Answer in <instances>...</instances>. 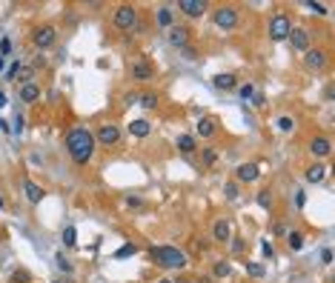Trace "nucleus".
Wrapping results in <instances>:
<instances>
[{"label":"nucleus","instance_id":"obj_1","mask_svg":"<svg viewBox=\"0 0 335 283\" xmlns=\"http://www.w3.org/2000/svg\"><path fill=\"white\" fill-rule=\"evenodd\" d=\"M66 149H69V158L78 163V166H86L89 160L95 158V135L89 129H83V126H75L69 135H66Z\"/></svg>","mask_w":335,"mask_h":283},{"label":"nucleus","instance_id":"obj_2","mask_svg":"<svg viewBox=\"0 0 335 283\" xmlns=\"http://www.w3.org/2000/svg\"><path fill=\"white\" fill-rule=\"evenodd\" d=\"M149 258L160 269H186V254L175 246H152L149 249Z\"/></svg>","mask_w":335,"mask_h":283},{"label":"nucleus","instance_id":"obj_3","mask_svg":"<svg viewBox=\"0 0 335 283\" xmlns=\"http://www.w3.org/2000/svg\"><path fill=\"white\" fill-rule=\"evenodd\" d=\"M112 20H115V26H117L121 32H129L132 26L138 23V9L129 6V3H124V6L115 9V17H112Z\"/></svg>","mask_w":335,"mask_h":283},{"label":"nucleus","instance_id":"obj_4","mask_svg":"<svg viewBox=\"0 0 335 283\" xmlns=\"http://www.w3.org/2000/svg\"><path fill=\"white\" fill-rule=\"evenodd\" d=\"M292 32V20L284 15V12H278L275 17L270 20V37L275 40V43H281V40H286Z\"/></svg>","mask_w":335,"mask_h":283},{"label":"nucleus","instance_id":"obj_5","mask_svg":"<svg viewBox=\"0 0 335 283\" xmlns=\"http://www.w3.org/2000/svg\"><path fill=\"white\" fill-rule=\"evenodd\" d=\"M212 20H215L218 29H235V26H238V9L235 6H218L215 15H212Z\"/></svg>","mask_w":335,"mask_h":283},{"label":"nucleus","instance_id":"obj_6","mask_svg":"<svg viewBox=\"0 0 335 283\" xmlns=\"http://www.w3.org/2000/svg\"><path fill=\"white\" fill-rule=\"evenodd\" d=\"M117 140H121V126H115V123H103V126H98L95 143H101V146H115Z\"/></svg>","mask_w":335,"mask_h":283},{"label":"nucleus","instance_id":"obj_7","mask_svg":"<svg viewBox=\"0 0 335 283\" xmlns=\"http://www.w3.org/2000/svg\"><path fill=\"white\" fill-rule=\"evenodd\" d=\"M32 40H35L37 49H49V46L58 40V29H55V26H40V29H35Z\"/></svg>","mask_w":335,"mask_h":283},{"label":"nucleus","instance_id":"obj_8","mask_svg":"<svg viewBox=\"0 0 335 283\" xmlns=\"http://www.w3.org/2000/svg\"><path fill=\"white\" fill-rule=\"evenodd\" d=\"M292 43V49L295 52H306L309 49V40H313V35H309V29H304V26H298V29H292L290 37H286Z\"/></svg>","mask_w":335,"mask_h":283},{"label":"nucleus","instance_id":"obj_9","mask_svg":"<svg viewBox=\"0 0 335 283\" xmlns=\"http://www.w3.org/2000/svg\"><path fill=\"white\" fill-rule=\"evenodd\" d=\"M235 177H238L241 183H255L258 177H261V166H258V163H241V166L235 169Z\"/></svg>","mask_w":335,"mask_h":283},{"label":"nucleus","instance_id":"obj_10","mask_svg":"<svg viewBox=\"0 0 335 283\" xmlns=\"http://www.w3.org/2000/svg\"><path fill=\"white\" fill-rule=\"evenodd\" d=\"M178 9H181L186 17H201L206 12V3H204V0H181Z\"/></svg>","mask_w":335,"mask_h":283},{"label":"nucleus","instance_id":"obj_11","mask_svg":"<svg viewBox=\"0 0 335 283\" xmlns=\"http://www.w3.org/2000/svg\"><path fill=\"white\" fill-rule=\"evenodd\" d=\"M169 43L178 46V49H186V43H189V29H186V26H169Z\"/></svg>","mask_w":335,"mask_h":283},{"label":"nucleus","instance_id":"obj_12","mask_svg":"<svg viewBox=\"0 0 335 283\" xmlns=\"http://www.w3.org/2000/svg\"><path fill=\"white\" fill-rule=\"evenodd\" d=\"M304 55H306L304 63L309 66V69H324V66H327V52L324 49H306Z\"/></svg>","mask_w":335,"mask_h":283},{"label":"nucleus","instance_id":"obj_13","mask_svg":"<svg viewBox=\"0 0 335 283\" xmlns=\"http://www.w3.org/2000/svg\"><path fill=\"white\" fill-rule=\"evenodd\" d=\"M212 238L218 240V243H226V240L232 238V226H229V220H215V226H212Z\"/></svg>","mask_w":335,"mask_h":283},{"label":"nucleus","instance_id":"obj_14","mask_svg":"<svg viewBox=\"0 0 335 283\" xmlns=\"http://www.w3.org/2000/svg\"><path fill=\"white\" fill-rule=\"evenodd\" d=\"M23 192H26V200H29V203H40L46 197L43 186H37L35 181H23Z\"/></svg>","mask_w":335,"mask_h":283},{"label":"nucleus","instance_id":"obj_15","mask_svg":"<svg viewBox=\"0 0 335 283\" xmlns=\"http://www.w3.org/2000/svg\"><path fill=\"white\" fill-rule=\"evenodd\" d=\"M132 78H135V80H152L155 78V69L146 63V60H135V63H132Z\"/></svg>","mask_w":335,"mask_h":283},{"label":"nucleus","instance_id":"obj_16","mask_svg":"<svg viewBox=\"0 0 335 283\" xmlns=\"http://www.w3.org/2000/svg\"><path fill=\"white\" fill-rule=\"evenodd\" d=\"M212 86H215V89H221V92H229V89H235V86H238V78H235V74H229V72L215 74V78H212Z\"/></svg>","mask_w":335,"mask_h":283},{"label":"nucleus","instance_id":"obj_17","mask_svg":"<svg viewBox=\"0 0 335 283\" xmlns=\"http://www.w3.org/2000/svg\"><path fill=\"white\" fill-rule=\"evenodd\" d=\"M309 152H313V158H327V155L332 152V143H329L327 138H313Z\"/></svg>","mask_w":335,"mask_h":283},{"label":"nucleus","instance_id":"obj_18","mask_svg":"<svg viewBox=\"0 0 335 283\" xmlns=\"http://www.w3.org/2000/svg\"><path fill=\"white\" fill-rule=\"evenodd\" d=\"M37 97H40V86H37L35 80H29V83H23L20 86V100L23 103H35Z\"/></svg>","mask_w":335,"mask_h":283},{"label":"nucleus","instance_id":"obj_19","mask_svg":"<svg viewBox=\"0 0 335 283\" xmlns=\"http://www.w3.org/2000/svg\"><path fill=\"white\" fill-rule=\"evenodd\" d=\"M215 132H218V120H215V117H201V120H198V135H201V138H212Z\"/></svg>","mask_w":335,"mask_h":283},{"label":"nucleus","instance_id":"obj_20","mask_svg":"<svg viewBox=\"0 0 335 283\" xmlns=\"http://www.w3.org/2000/svg\"><path fill=\"white\" fill-rule=\"evenodd\" d=\"M129 132L135 135V138H146V135L152 132V126H149V120L140 117V120H132V123H129Z\"/></svg>","mask_w":335,"mask_h":283},{"label":"nucleus","instance_id":"obj_21","mask_svg":"<svg viewBox=\"0 0 335 283\" xmlns=\"http://www.w3.org/2000/svg\"><path fill=\"white\" fill-rule=\"evenodd\" d=\"M327 172H329L327 166L315 163V166H309V169H306V181H309V183H321L324 177H327Z\"/></svg>","mask_w":335,"mask_h":283},{"label":"nucleus","instance_id":"obj_22","mask_svg":"<svg viewBox=\"0 0 335 283\" xmlns=\"http://www.w3.org/2000/svg\"><path fill=\"white\" fill-rule=\"evenodd\" d=\"M172 23H175V12H172L169 6H160V9H158V26H163V29H169Z\"/></svg>","mask_w":335,"mask_h":283},{"label":"nucleus","instance_id":"obj_23","mask_svg":"<svg viewBox=\"0 0 335 283\" xmlns=\"http://www.w3.org/2000/svg\"><path fill=\"white\" fill-rule=\"evenodd\" d=\"M178 149H181L183 155H192L198 149V143H195V138L192 135H178Z\"/></svg>","mask_w":335,"mask_h":283},{"label":"nucleus","instance_id":"obj_24","mask_svg":"<svg viewBox=\"0 0 335 283\" xmlns=\"http://www.w3.org/2000/svg\"><path fill=\"white\" fill-rule=\"evenodd\" d=\"M275 126H278V132H284V135H290V132L295 129V120H292L290 115H281V117L275 120Z\"/></svg>","mask_w":335,"mask_h":283},{"label":"nucleus","instance_id":"obj_25","mask_svg":"<svg viewBox=\"0 0 335 283\" xmlns=\"http://www.w3.org/2000/svg\"><path fill=\"white\" fill-rule=\"evenodd\" d=\"M138 103L143 106V109H155V106H158V94H155V92H143L138 97Z\"/></svg>","mask_w":335,"mask_h":283},{"label":"nucleus","instance_id":"obj_26","mask_svg":"<svg viewBox=\"0 0 335 283\" xmlns=\"http://www.w3.org/2000/svg\"><path fill=\"white\" fill-rule=\"evenodd\" d=\"M286 243H290L292 252H298V249H304V235L301 232H290L286 235Z\"/></svg>","mask_w":335,"mask_h":283},{"label":"nucleus","instance_id":"obj_27","mask_svg":"<svg viewBox=\"0 0 335 283\" xmlns=\"http://www.w3.org/2000/svg\"><path fill=\"white\" fill-rule=\"evenodd\" d=\"M201 160H204V166H215V160H218V149H215V146H206L204 155H201Z\"/></svg>","mask_w":335,"mask_h":283},{"label":"nucleus","instance_id":"obj_28","mask_svg":"<svg viewBox=\"0 0 335 283\" xmlns=\"http://www.w3.org/2000/svg\"><path fill=\"white\" fill-rule=\"evenodd\" d=\"M55 263H58V269L63 272V275H72V261H69V258H63V252L55 254Z\"/></svg>","mask_w":335,"mask_h":283},{"label":"nucleus","instance_id":"obj_29","mask_svg":"<svg viewBox=\"0 0 335 283\" xmlns=\"http://www.w3.org/2000/svg\"><path fill=\"white\" fill-rule=\"evenodd\" d=\"M229 272H232V266H229L226 261H218L215 263V269H212V275L215 277H229Z\"/></svg>","mask_w":335,"mask_h":283},{"label":"nucleus","instance_id":"obj_30","mask_svg":"<svg viewBox=\"0 0 335 283\" xmlns=\"http://www.w3.org/2000/svg\"><path fill=\"white\" fill-rule=\"evenodd\" d=\"M247 275H249V277H264V275H267V269H264L261 263L247 261Z\"/></svg>","mask_w":335,"mask_h":283},{"label":"nucleus","instance_id":"obj_31","mask_svg":"<svg viewBox=\"0 0 335 283\" xmlns=\"http://www.w3.org/2000/svg\"><path fill=\"white\" fill-rule=\"evenodd\" d=\"M306 9H309L313 15H329V6H327V3H315V0H309V3H306Z\"/></svg>","mask_w":335,"mask_h":283},{"label":"nucleus","instance_id":"obj_32","mask_svg":"<svg viewBox=\"0 0 335 283\" xmlns=\"http://www.w3.org/2000/svg\"><path fill=\"white\" fill-rule=\"evenodd\" d=\"M258 206H261V209H270L272 206V195H270V189H264V192H258Z\"/></svg>","mask_w":335,"mask_h":283},{"label":"nucleus","instance_id":"obj_33","mask_svg":"<svg viewBox=\"0 0 335 283\" xmlns=\"http://www.w3.org/2000/svg\"><path fill=\"white\" fill-rule=\"evenodd\" d=\"M224 195H226V200H238V197H241L238 183H226V186H224Z\"/></svg>","mask_w":335,"mask_h":283},{"label":"nucleus","instance_id":"obj_34","mask_svg":"<svg viewBox=\"0 0 335 283\" xmlns=\"http://www.w3.org/2000/svg\"><path fill=\"white\" fill-rule=\"evenodd\" d=\"M63 243H66V246H75V243H78V232H75V226H66V229H63Z\"/></svg>","mask_w":335,"mask_h":283},{"label":"nucleus","instance_id":"obj_35","mask_svg":"<svg viewBox=\"0 0 335 283\" xmlns=\"http://www.w3.org/2000/svg\"><path fill=\"white\" fill-rule=\"evenodd\" d=\"M138 252V246H135V243H126V246H121L115 252V258H129V254H135Z\"/></svg>","mask_w":335,"mask_h":283},{"label":"nucleus","instance_id":"obj_36","mask_svg":"<svg viewBox=\"0 0 335 283\" xmlns=\"http://www.w3.org/2000/svg\"><path fill=\"white\" fill-rule=\"evenodd\" d=\"M238 94L244 97V100H249V97L255 94V86H252V83H247V86H241V89H238Z\"/></svg>","mask_w":335,"mask_h":283},{"label":"nucleus","instance_id":"obj_37","mask_svg":"<svg viewBox=\"0 0 335 283\" xmlns=\"http://www.w3.org/2000/svg\"><path fill=\"white\" fill-rule=\"evenodd\" d=\"M261 252H264V258H275V249H272V243H267V240H261Z\"/></svg>","mask_w":335,"mask_h":283},{"label":"nucleus","instance_id":"obj_38","mask_svg":"<svg viewBox=\"0 0 335 283\" xmlns=\"http://www.w3.org/2000/svg\"><path fill=\"white\" fill-rule=\"evenodd\" d=\"M12 132H15V135H20V132H23V117H20V115L15 117V123H12Z\"/></svg>","mask_w":335,"mask_h":283},{"label":"nucleus","instance_id":"obj_39","mask_svg":"<svg viewBox=\"0 0 335 283\" xmlns=\"http://www.w3.org/2000/svg\"><path fill=\"white\" fill-rule=\"evenodd\" d=\"M0 52H3V55H9V52H12V40H9V37H3V40H0Z\"/></svg>","mask_w":335,"mask_h":283},{"label":"nucleus","instance_id":"obj_40","mask_svg":"<svg viewBox=\"0 0 335 283\" xmlns=\"http://www.w3.org/2000/svg\"><path fill=\"white\" fill-rule=\"evenodd\" d=\"M17 74H20V63H12V69L6 72V78L12 80V78H17Z\"/></svg>","mask_w":335,"mask_h":283},{"label":"nucleus","instance_id":"obj_41","mask_svg":"<svg viewBox=\"0 0 335 283\" xmlns=\"http://www.w3.org/2000/svg\"><path fill=\"white\" fill-rule=\"evenodd\" d=\"M12 280H20V283H26V280H29V272H15V275H12Z\"/></svg>","mask_w":335,"mask_h":283},{"label":"nucleus","instance_id":"obj_42","mask_svg":"<svg viewBox=\"0 0 335 283\" xmlns=\"http://www.w3.org/2000/svg\"><path fill=\"white\" fill-rule=\"evenodd\" d=\"M264 103H267V97H264V94H252V106H258V109H261Z\"/></svg>","mask_w":335,"mask_h":283},{"label":"nucleus","instance_id":"obj_43","mask_svg":"<svg viewBox=\"0 0 335 283\" xmlns=\"http://www.w3.org/2000/svg\"><path fill=\"white\" fill-rule=\"evenodd\" d=\"M232 252H235V254H241V252H244V240H241V238H235V243H232Z\"/></svg>","mask_w":335,"mask_h":283},{"label":"nucleus","instance_id":"obj_44","mask_svg":"<svg viewBox=\"0 0 335 283\" xmlns=\"http://www.w3.org/2000/svg\"><path fill=\"white\" fill-rule=\"evenodd\" d=\"M321 261H324V263H332V252H329V249H321Z\"/></svg>","mask_w":335,"mask_h":283},{"label":"nucleus","instance_id":"obj_45","mask_svg":"<svg viewBox=\"0 0 335 283\" xmlns=\"http://www.w3.org/2000/svg\"><path fill=\"white\" fill-rule=\"evenodd\" d=\"M124 103H126V106H132V103H138V94H126V97H124Z\"/></svg>","mask_w":335,"mask_h":283},{"label":"nucleus","instance_id":"obj_46","mask_svg":"<svg viewBox=\"0 0 335 283\" xmlns=\"http://www.w3.org/2000/svg\"><path fill=\"white\" fill-rule=\"evenodd\" d=\"M295 195H298V197H295V203L304 206V203H306V195H304V192H295Z\"/></svg>","mask_w":335,"mask_h":283},{"label":"nucleus","instance_id":"obj_47","mask_svg":"<svg viewBox=\"0 0 335 283\" xmlns=\"http://www.w3.org/2000/svg\"><path fill=\"white\" fill-rule=\"evenodd\" d=\"M52 283H72V277H69V275H66V277H55Z\"/></svg>","mask_w":335,"mask_h":283},{"label":"nucleus","instance_id":"obj_48","mask_svg":"<svg viewBox=\"0 0 335 283\" xmlns=\"http://www.w3.org/2000/svg\"><path fill=\"white\" fill-rule=\"evenodd\" d=\"M6 106V94H3V89H0V109Z\"/></svg>","mask_w":335,"mask_h":283},{"label":"nucleus","instance_id":"obj_49","mask_svg":"<svg viewBox=\"0 0 335 283\" xmlns=\"http://www.w3.org/2000/svg\"><path fill=\"white\" fill-rule=\"evenodd\" d=\"M198 283H212V277H201V280H198Z\"/></svg>","mask_w":335,"mask_h":283},{"label":"nucleus","instance_id":"obj_50","mask_svg":"<svg viewBox=\"0 0 335 283\" xmlns=\"http://www.w3.org/2000/svg\"><path fill=\"white\" fill-rule=\"evenodd\" d=\"M3 129H6V120H3V117H0V132H3Z\"/></svg>","mask_w":335,"mask_h":283},{"label":"nucleus","instance_id":"obj_51","mask_svg":"<svg viewBox=\"0 0 335 283\" xmlns=\"http://www.w3.org/2000/svg\"><path fill=\"white\" fill-rule=\"evenodd\" d=\"M158 283H172V280H166V277H160V280Z\"/></svg>","mask_w":335,"mask_h":283},{"label":"nucleus","instance_id":"obj_52","mask_svg":"<svg viewBox=\"0 0 335 283\" xmlns=\"http://www.w3.org/2000/svg\"><path fill=\"white\" fill-rule=\"evenodd\" d=\"M0 72H3V55H0Z\"/></svg>","mask_w":335,"mask_h":283},{"label":"nucleus","instance_id":"obj_53","mask_svg":"<svg viewBox=\"0 0 335 283\" xmlns=\"http://www.w3.org/2000/svg\"><path fill=\"white\" fill-rule=\"evenodd\" d=\"M0 209H3V195H0Z\"/></svg>","mask_w":335,"mask_h":283}]
</instances>
